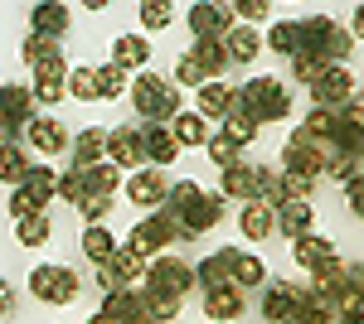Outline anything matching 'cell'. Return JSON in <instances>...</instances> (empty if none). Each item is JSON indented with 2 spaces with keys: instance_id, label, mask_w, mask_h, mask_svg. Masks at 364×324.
<instances>
[{
  "instance_id": "cell-1",
  "label": "cell",
  "mask_w": 364,
  "mask_h": 324,
  "mask_svg": "<svg viewBox=\"0 0 364 324\" xmlns=\"http://www.w3.org/2000/svg\"><path fill=\"white\" fill-rule=\"evenodd\" d=\"M161 213L175 223L180 242H190V238L209 233V228L224 218V194H204L195 179H180V184H170L166 203H161Z\"/></svg>"
},
{
  "instance_id": "cell-2",
  "label": "cell",
  "mask_w": 364,
  "mask_h": 324,
  "mask_svg": "<svg viewBox=\"0 0 364 324\" xmlns=\"http://www.w3.org/2000/svg\"><path fill=\"white\" fill-rule=\"evenodd\" d=\"M291 25H296V54L321 58V63H331V68H340V58L350 54V34H345L331 15H301V20H291Z\"/></svg>"
},
{
  "instance_id": "cell-3",
  "label": "cell",
  "mask_w": 364,
  "mask_h": 324,
  "mask_svg": "<svg viewBox=\"0 0 364 324\" xmlns=\"http://www.w3.org/2000/svg\"><path fill=\"white\" fill-rule=\"evenodd\" d=\"M132 107L146 126H166L180 116V92H175V82L161 78V73H141L132 82Z\"/></svg>"
},
{
  "instance_id": "cell-4",
  "label": "cell",
  "mask_w": 364,
  "mask_h": 324,
  "mask_svg": "<svg viewBox=\"0 0 364 324\" xmlns=\"http://www.w3.org/2000/svg\"><path fill=\"white\" fill-rule=\"evenodd\" d=\"M238 111L252 116L257 126H267V121H282L287 111H291V97H287V82L277 78H252L238 87Z\"/></svg>"
},
{
  "instance_id": "cell-5",
  "label": "cell",
  "mask_w": 364,
  "mask_h": 324,
  "mask_svg": "<svg viewBox=\"0 0 364 324\" xmlns=\"http://www.w3.org/2000/svg\"><path fill=\"white\" fill-rule=\"evenodd\" d=\"M146 291H166V296L185 300L195 291V267H185L180 257H161V262H146Z\"/></svg>"
},
{
  "instance_id": "cell-6",
  "label": "cell",
  "mask_w": 364,
  "mask_h": 324,
  "mask_svg": "<svg viewBox=\"0 0 364 324\" xmlns=\"http://www.w3.org/2000/svg\"><path fill=\"white\" fill-rule=\"evenodd\" d=\"M29 291L49 305H73L78 300V271L68 267H34L29 271Z\"/></svg>"
},
{
  "instance_id": "cell-7",
  "label": "cell",
  "mask_w": 364,
  "mask_h": 324,
  "mask_svg": "<svg viewBox=\"0 0 364 324\" xmlns=\"http://www.w3.org/2000/svg\"><path fill=\"white\" fill-rule=\"evenodd\" d=\"M170 242H180V233H175V223H170L166 213H146L132 228V238H127V247L136 252V257H151V252H166Z\"/></svg>"
},
{
  "instance_id": "cell-8",
  "label": "cell",
  "mask_w": 364,
  "mask_h": 324,
  "mask_svg": "<svg viewBox=\"0 0 364 324\" xmlns=\"http://www.w3.org/2000/svg\"><path fill=\"white\" fill-rule=\"evenodd\" d=\"M233 29V5H219V0H195L190 5V34L195 39H224Z\"/></svg>"
},
{
  "instance_id": "cell-9",
  "label": "cell",
  "mask_w": 364,
  "mask_h": 324,
  "mask_svg": "<svg viewBox=\"0 0 364 324\" xmlns=\"http://www.w3.org/2000/svg\"><path fill=\"white\" fill-rule=\"evenodd\" d=\"M311 97H316V107H326V111L345 107V102L355 97V78H350V68H326L321 78L311 82Z\"/></svg>"
},
{
  "instance_id": "cell-10",
  "label": "cell",
  "mask_w": 364,
  "mask_h": 324,
  "mask_svg": "<svg viewBox=\"0 0 364 324\" xmlns=\"http://www.w3.org/2000/svg\"><path fill=\"white\" fill-rule=\"evenodd\" d=\"M107 160H112L117 169H141V164H146L141 126H117V131H107Z\"/></svg>"
},
{
  "instance_id": "cell-11",
  "label": "cell",
  "mask_w": 364,
  "mask_h": 324,
  "mask_svg": "<svg viewBox=\"0 0 364 324\" xmlns=\"http://www.w3.org/2000/svg\"><path fill=\"white\" fill-rule=\"evenodd\" d=\"M68 25H73V10L63 0H44V5L29 10V34H39V39H54L58 44L68 34Z\"/></svg>"
},
{
  "instance_id": "cell-12",
  "label": "cell",
  "mask_w": 364,
  "mask_h": 324,
  "mask_svg": "<svg viewBox=\"0 0 364 324\" xmlns=\"http://www.w3.org/2000/svg\"><path fill=\"white\" fill-rule=\"evenodd\" d=\"M296 310H301V286H291V281H272V291L262 296V315L272 324H291L296 320Z\"/></svg>"
},
{
  "instance_id": "cell-13",
  "label": "cell",
  "mask_w": 364,
  "mask_h": 324,
  "mask_svg": "<svg viewBox=\"0 0 364 324\" xmlns=\"http://www.w3.org/2000/svg\"><path fill=\"white\" fill-rule=\"evenodd\" d=\"M311 199H287V203H277V208H272V228H277L282 238H291V242H296V238H306L311 233Z\"/></svg>"
},
{
  "instance_id": "cell-14",
  "label": "cell",
  "mask_w": 364,
  "mask_h": 324,
  "mask_svg": "<svg viewBox=\"0 0 364 324\" xmlns=\"http://www.w3.org/2000/svg\"><path fill=\"white\" fill-rule=\"evenodd\" d=\"M68 150H73V169L102 164V155H107V126H83V131L68 140Z\"/></svg>"
},
{
  "instance_id": "cell-15",
  "label": "cell",
  "mask_w": 364,
  "mask_h": 324,
  "mask_svg": "<svg viewBox=\"0 0 364 324\" xmlns=\"http://www.w3.org/2000/svg\"><path fill=\"white\" fill-rule=\"evenodd\" d=\"M0 116H5L10 126H20V131L34 121V92H29L25 82H5V87H0Z\"/></svg>"
},
{
  "instance_id": "cell-16",
  "label": "cell",
  "mask_w": 364,
  "mask_h": 324,
  "mask_svg": "<svg viewBox=\"0 0 364 324\" xmlns=\"http://www.w3.org/2000/svg\"><path fill=\"white\" fill-rule=\"evenodd\" d=\"M29 145L39 150V155H58V150H68V126L63 121H54V116H34L25 126Z\"/></svg>"
},
{
  "instance_id": "cell-17",
  "label": "cell",
  "mask_w": 364,
  "mask_h": 324,
  "mask_svg": "<svg viewBox=\"0 0 364 324\" xmlns=\"http://www.w3.org/2000/svg\"><path fill=\"white\" fill-rule=\"evenodd\" d=\"M166 194H170V179H166V174H156V169H141V174L127 179V199L141 203V208H161Z\"/></svg>"
},
{
  "instance_id": "cell-18",
  "label": "cell",
  "mask_w": 364,
  "mask_h": 324,
  "mask_svg": "<svg viewBox=\"0 0 364 324\" xmlns=\"http://www.w3.org/2000/svg\"><path fill=\"white\" fill-rule=\"evenodd\" d=\"M195 286H204V291H224V286H233V247L209 252V257L199 262L195 267Z\"/></svg>"
},
{
  "instance_id": "cell-19",
  "label": "cell",
  "mask_w": 364,
  "mask_h": 324,
  "mask_svg": "<svg viewBox=\"0 0 364 324\" xmlns=\"http://www.w3.org/2000/svg\"><path fill=\"white\" fill-rule=\"evenodd\" d=\"M204 315L214 324H238L243 320V291L224 286V291H204Z\"/></svg>"
},
{
  "instance_id": "cell-20",
  "label": "cell",
  "mask_w": 364,
  "mask_h": 324,
  "mask_svg": "<svg viewBox=\"0 0 364 324\" xmlns=\"http://www.w3.org/2000/svg\"><path fill=\"white\" fill-rule=\"evenodd\" d=\"M141 145H146V164H151V169H166V164L180 155L170 126H141Z\"/></svg>"
},
{
  "instance_id": "cell-21",
  "label": "cell",
  "mask_w": 364,
  "mask_h": 324,
  "mask_svg": "<svg viewBox=\"0 0 364 324\" xmlns=\"http://www.w3.org/2000/svg\"><path fill=\"white\" fill-rule=\"evenodd\" d=\"M291 257H296V267H306L311 276H316V271H326L331 267V262H336V247L326 242V238H296V242H291Z\"/></svg>"
},
{
  "instance_id": "cell-22",
  "label": "cell",
  "mask_w": 364,
  "mask_h": 324,
  "mask_svg": "<svg viewBox=\"0 0 364 324\" xmlns=\"http://www.w3.org/2000/svg\"><path fill=\"white\" fill-rule=\"evenodd\" d=\"M195 97H199V116L204 121L209 116H228V111L238 107V87H228V82H204Z\"/></svg>"
},
{
  "instance_id": "cell-23",
  "label": "cell",
  "mask_w": 364,
  "mask_h": 324,
  "mask_svg": "<svg viewBox=\"0 0 364 324\" xmlns=\"http://www.w3.org/2000/svg\"><path fill=\"white\" fill-rule=\"evenodd\" d=\"M257 49H262V34L252 25H233L224 34V54H228V63H252L257 58Z\"/></svg>"
},
{
  "instance_id": "cell-24",
  "label": "cell",
  "mask_w": 364,
  "mask_h": 324,
  "mask_svg": "<svg viewBox=\"0 0 364 324\" xmlns=\"http://www.w3.org/2000/svg\"><path fill=\"white\" fill-rule=\"evenodd\" d=\"M102 315H112L117 324H127V320H146L141 291H132V286H122V291H107V296H102Z\"/></svg>"
},
{
  "instance_id": "cell-25",
  "label": "cell",
  "mask_w": 364,
  "mask_h": 324,
  "mask_svg": "<svg viewBox=\"0 0 364 324\" xmlns=\"http://www.w3.org/2000/svg\"><path fill=\"white\" fill-rule=\"evenodd\" d=\"M146 58H151V44L141 39V34H117L112 39V63L127 73V68H146Z\"/></svg>"
},
{
  "instance_id": "cell-26",
  "label": "cell",
  "mask_w": 364,
  "mask_h": 324,
  "mask_svg": "<svg viewBox=\"0 0 364 324\" xmlns=\"http://www.w3.org/2000/svg\"><path fill=\"white\" fill-rule=\"evenodd\" d=\"M190 58H195L199 68H204V78H209V82H219V73L228 68L224 39H195V49H190Z\"/></svg>"
},
{
  "instance_id": "cell-27",
  "label": "cell",
  "mask_w": 364,
  "mask_h": 324,
  "mask_svg": "<svg viewBox=\"0 0 364 324\" xmlns=\"http://www.w3.org/2000/svg\"><path fill=\"white\" fill-rule=\"evenodd\" d=\"M107 271H112L117 286H136V281H146V257H136L132 247H117L112 262H107Z\"/></svg>"
},
{
  "instance_id": "cell-28",
  "label": "cell",
  "mask_w": 364,
  "mask_h": 324,
  "mask_svg": "<svg viewBox=\"0 0 364 324\" xmlns=\"http://www.w3.org/2000/svg\"><path fill=\"white\" fill-rule=\"evenodd\" d=\"M20 189H25L29 203L44 213V203H49V199H54V189H58V169H49V164H34V169H29V179L20 184Z\"/></svg>"
},
{
  "instance_id": "cell-29",
  "label": "cell",
  "mask_w": 364,
  "mask_h": 324,
  "mask_svg": "<svg viewBox=\"0 0 364 324\" xmlns=\"http://www.w3.org/2000/svg\"><path fill=\"white\" fill-rule=\"evenodd\" d=\"M238 228H243V238H248V242L272 238V203H257V199H252L248 208L238 213Z\"/></svg>"
},
{
  "instance_id": "cell-30",
  "label": "cell",
  "mask_w": 364,
  "mask_h": 324,
  "mask_svg": "<svg viewBox=\"0 0 364 324\" xmlns=\"http://www.w3.org/2000/svg\"><path fill=\"white\" fill-rule=\"evenodd\" d=\"M170 135H175V145H204V140H209V121H204L199 111H180V116L170 121Z\"/></svg>"
},
{
  "instance_id": "cell-31",
  "label": "cell",
  "mask_w": 364,
  "mask_h": 324,
  "mask_svg": "<svg viewBox=\"0 0 364 324\" xmlns=\"http://www.w3.org/2000/svg\"><path fill=\"white\" fill-rule=\"evenodd\" d=\"M267 281V267L252 257V252H233V286L238 291H252V286H262Z\"/></svg>"
},
{
  "instance_id": "cell-32",
  "label": "cell",
  "mask_w": 364,
  "mask_h": 324,
  "mask_svg": "<svg viewBox=\"0 0 364 324\" xmlns=\"http://www.w3.org/2000/svg\"><path fill=\"white\" fill-rule=\"evenodd\" d=\"M29 169H34V164H29V155L20 150V145H5V150H0V179H5V184L20 189V184L29 179Z\"/></svg>"
},
{
  "instance_id": "cell-33",
  "label": "cell",
  "mask_w": 364,
  "mask_h": 324,
  "mask_svg": "<svg viewBox=\"0 0 364 324\" xmlns=\"http://www.w3.org/2000/svg\"><path fill=\"white\" fill-rule=\"evenodd\" d=\"M83 252H87V262H92V267H107V262H112V252H117L112 233H107L102 223H97V228H87V233H83Z\"/></svg>"
},
{
  "instance_id": "cell-34",
  "label": "cell",
  "mask_w": 364,
  "mask_h": 324,
  "mask_svg": "<svg viewBox=\"0 0 364 324\" xmlns=\"http://www.w3.org/2000/svg\"><path fill=\"white\" fill-rule=\"evenodd\" d=\"M141 305H146V320H156V324H170L175 315H180V305H185V300L166 296V291H141Z\"/></svg>"
},
{
  "instance_id": "cell-35",
  "label": "cell",
  "mask_w": 364,
  "mask_h": 324,
  "mask_svg": "<svg viewBox=\"0 0 364 324\" xmlns=\"http://www.w3.org/2000/svg\"><path fill=\"white\" fill-rule=\"evenodd\" d=\"M117 179H122V169H117L112 160H102V164H92V169H83L87 194H117Z\"/></svg>"
},
{
  "instance_id": "cell-36",
  "label": "cell",
  "mask_w": 364,
  "mask_h": 324,
  "mask_svg": "<svg viewBox=\"0 0 364 324\" xmlns=\"http://www.w3.org/2000/svg\"><path fill=\"white\" fill-rule=\"evenodd\" d=\"M97 73V102H107V97H122L132 82H127V73L117 68V63H102V68H92Z\"/></svg>"
},
{
  "instance_id": "cell-37",
  "label": "cell",
  "mask_w": 364,
  "mask_h": 324,
  "mask_svg": "<svg viewBox=\"0 0 364 324\" xmlns=\"http://www.w3.org/2000/svg\"><path fill=\"white\" fill-rule=\"evenodd\" d=\"M15 238H20V247H44L49 242V218L44 213H29L15 223Z\"/></svg>"
},
{
  "instance_id": "cell-38",
  "label": "cell",
  "mask_w": 364,
  "mask_h": 324,
  "mask_svg": "<svg viewBox=\"0 0 364 324\" xmlns=\"http://www.w3.org/2000/svg\"><path fill=\"white\" fill-rule=\"evenodd\" d=\"M224 135L233 140V145H238V150H243L248 140H257V121H252V116H243V111L233 107V111L224 116Z\"/></svg>"
},
{
  "instance_id": "cell-39",
  "label": "cell",
  "mask_w": 364,
  "mask_h": 324,
  "mask_svg": "<svg viewBox=\"0 0 364 324\" xmlns=\"http://www.w3.org/2000/svg\"><path fill=\"white\" fill-rule=\"evenodd\" d=\"M20 58H25L29 68H39V63H49V58H63V54H58L54 39H39V34H29L25 44H20Z\"/></svg>"
},
{
  "instance_id": "cell-40",
  "label": "cell",
  "mask_w": 364,
  "mask_h": 324,
  "mask_svg": "<svg viewBox=\"0 0 364 324\" xmlns=\"http://www.w3.org/2000/svg\"><path fill=\"white\" fill-rule=\"evenodd\" d=\"M63 87H68V97H78V102H97V73H92V68H73Z\"/></svg>"
},
{
  "instance_id": "cell-41",
  "label": "cell",
  "mask_w": 364,
  "mask_h": 324,
  "mask_svg": "<svg viewBox=\"0 0 364 324\" xmlns=\"http://www.w3.org/2000/svg\"><path fill=\"white\" fill-rule=\"evenodd\" d=\"M296 131H306L316 135V140H336V111H326V107H311V116L296 126Z\"/></svg>"
},
{
  "instance_id": "cell-42",
  "label": "cell",
  "mask_w": 364,
  "mask_h": 324,
  "mask_svg": "<svg viewBox=\"0 0 364 324\" xmlns=\"http://www.w3.org/2000/svg\"><path fill=\"white\" fill-rule=\"evenodd\" d=\"M262 44L282 58H296V25H291V20H287V25H272V34H267Z\"/></svg>"
},
{
  "instance_id": "cell-43",
  "label": "cell",
  "mask_w": 364,
  "mask_h": 324,
  "mask_svg": "<svg viewBox=\"0 0 364 324\" xmlns=\"http://www.w3.org/2000/svg\"><path fill=\"white\" fill-rule=\"evenodd\" d=\"M83 194H87V184H83V169H68V174H58V189H54V199H63V203H83Z\"/></svg>"
},
{
  "instance_id": "cell-44",
  "label": "cell",
  "mask_w": 364,
  "mask_h": 324,
  "mask_svg": "<svg viewBox=\"0 0 364 324\" xmlns=\"http://www.w3.org/2000/svg\"><path fill=\"white\" fill-rule=\"evenodd\" d=\"M78 213L87 218V228H97L102 218L112 213V194H83V203H78Z\"/></svg>"
},
{
  "instance_id": "cell-45",
  "label": "cell",
  "mask_w": 364,
  "mask_h": 324,
  "mask_svg": "<svg viewBox=\"0 0 364 324\" xmlns=\"http://www.w3.org/2000/svg\"><path fill=\"white\" fill-rule=\"evenodd\" d=\"M204 145H209V160L219 164V169H228V164H238V145H233V140H228L224 131H219V135H209Z\"/></svg>"
},
{
  "instance_id": "cell-46",
  "label": "cell",
  "mask_w": 364,
  "mask_h": 324,
  "mask_svg": "<svg viewBox=\"0 0 364 324\" xmlns=\"http://www.w3.org/2000/svg\"><path fill=\"white\" fill-rule=\"evenodd\" d=\"M136 15H141V25H146V29H166L175 10H170V0H146Z\"/></svg>"
},
{
  "instance_id": "cell-47",
  "label": "cell",
  "mask_w": 364,
  "mask_h": 324,
  "mask_svg": "<svg viewBox=\"0 0 364 324\" xmlns=\"http://www.w3.org/2000/svg\"><path fill=\"white\" fill-rule=\"evenodd\" d=\"M326 68H331V63H321V58H306V54H296V58H291V78H296V82H306V87H311L316 78H321Z\"/></svg>"
},
{
  "instance_id": "cell-48",
  "label": "cell",
  "mask_w": 364,
  "mask_h": 324,
  "mask_svg": "<svg viewBox=\"0 0 364 324\" xmlns=\"http://www.w3.org/2000/svg\"><path fill=\"white\" fill-rule=\"evenodd\" d=\"M175 82H185V87H195V92H199V87H204L209 78H204V68H199L195 58L185 54V58H180V68H175Z\"/></svg>"
},
{
  "instance_id": "cell-49",
  "label": "cell",
  "mask_w": 364,
  "mask_h": 324,
  "mask_svg": "<svg viewBox=\"0 0 364 324\" xmlns=\"http://www.w3.org/2000/svg\"><path fill=\"white\" fill-rule=\"evenodd\" d=\"M326 174H336V179H345V184H350V179H364L360 174V155H336Z\"/></svg>"
},
{
  "instance_id": "cell-50",
  "label": "cell",
  "mask_w": 364,
  "mask_h": 324,
  "mask_svg": "<svg viewBox=\"0 0 364 324\" xmlns=\"http://www.w3.org/2000/svg\"><path fill=\"white\" fill-rule=\"evenodd\" d=\"M267 15H272L267 0H238L233 5V20H267Z\"/></svg>"
},
{
  "instance_id": "cell-51",
  "label": "cell",
  "mask_w": 364,
  "mask_h": 324,
  "mask_svg": "<svg viewBox=\"0 0 364 324\" xmlns=\"http://www.w3.org/2000/svg\"><path fill=\"white\" fill-rule=\"evenodd\" d=\"M29 92H34V102H44V107H49V102H63V97H68V87H63V82H34Z\"/></svg>"
},
{
  "instance_id": "cell-52",
  "label": "cell",
  "mask_w": 364,
  "mask_h": 324,
  "mask_svg": "<svg viewBox=\"0 0 364 324\" xmlns=\"http://www.w3.org/2000/svg\"><path fill=\"white\" fill-rule=\"evenodd\" d=\"M10 213H15V223H20V218L39 213V208H34V203H29V194H25V189H15V194H10Z\"/></svg>"
},
{
  "instance_id": "cell-53",
  "label": "cell",
  "mask_w": 364,
  "mask_h": 324,
  "mask_svg": "<svg viewBox=\"0 0 364 324\" xmlns=\"http://www.w3.org/2000/svg\"><path fill=\"white\" fill-rule=\"evenodd\" d=\"M345 199H350V213H364V179H350L345 184Z\"/></svg>"
},
{
  "instance_id": "cell-54",
  "label": "cell",
  "mask_w": 364,
  "mask_h": 324,
  "mask_svg": "<svg viewBox=\"0 0 364 324\" xmlns=\"http://www.w3.org/2000/svg\"><path fill=\"white\" fill-rule=\"evenodd\" d=\"M15 135H20V126H10V121L0 116V150H5V145H15Z\"/></svg>"
},
{
  "instance_id": "cell-55",
  "label": "cell",
  "mask_w": 364,
  "mask_h": 324,
  "mask_svg": "<svg viewBox=\"0 0 364 324\" xmlns=\"http://www.w3.org/2000/svg\"><path fill=\"white\" fill-rule=\"evenodd\" d=\"M10 305H15V300H10V286H5V281H0V315H5V310H10Z\"/></svg>"
},
{
  "instance_id": "cell-56",
  "label": "cell",
  "mask_w": 364,
  "mask_h": 324,
  "mask_svg": "<svg viewBox=\"0 0 364 324\" xmlns=\"http://www.w3.org/2000/svg\"><path fill=\"white\" fill-rule=\"evenodd\" d=\"M87 324H117V320H112V315H102V310H97V315H92Z\"/></svg>"
},
{
  "instance_id": "cell-57",
  "label": "cell",
  "mask_w": 364,
  "mask_h": 324,
  "mask_svg": "<svg viewBox=\"0 0 364 324\" xmlns=\"http://www.w3.org/2000/svg\"><path fill=\"white\" fill-rule=\"evenodd\" d=\"M127 324H156V320H127Z\"/></svg>"
}]
</instances>
